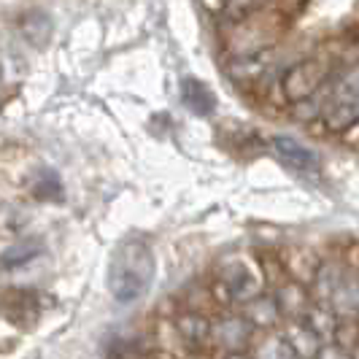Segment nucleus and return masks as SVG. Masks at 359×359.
Segmentation results:
<instances>
[{
	"label": "nucleus",
	"mask_w": 359,
	"mask_h": 359,
	"mask_svg": "<svg viewBox=\"0 0 359 359\" xmlns=\"http://www.w3.org/2000/svg\"><path fill=\"white\" fill-rule=\"evenodd\" d=\"M249 354H252V359H294L289 343L284 341V335L273 332V330H268L265 338L252 341V351Z\"/></svg>",
	"instance_id": "nucleus-16"
},
{
	"label": "nucleus",
	"mask_w": 359,
	"mask_h": 359,
	"mask_svg": "<svg viewBox=\"0 0 359 359\" xmlns=\"http://www.w3.org/2000/svg\"><path fill=\"white\" fill-rule=\"evenodd\" d=\"M157 259L144 238H127L116 246L108 265V292L116 303H135L154 281Z\"/></svg>",
	"instance_id": "nucleus-1"
},
{
	"label": "nucleus",
	"mask_w": 359,
	"mask_h": 359,
	"mask_svg": "<svg viewBox=\"0 0 359 359\" xmlns=\"http://www.w3.org/2000/svg\"><path fill=\"white\" fill-rule=\"evenodd\" d=\"M330 343L351 351L359 343V316H338V324H335V332H332Z\"/></svg>",
	"instance_id": "nucleus-19"
},
{
	"label": "nucleus",
	"mask_w": 359,
	"mask_h": 359,
	"mask_svg": "<svg viewBox=\"0 0 359 359\" xmlns=\"http://www.w3.org/2000/svg\"><path fill=\"white\" fill-rule=\"evenodd\" d=\"M3 313L8 322H14L17 327H27L36 322L38 316V300L33 292H8L3 300Z\"/></svg>",
	"instance_id": "nucleus-14"
},
{
	"label": "nucleus",
	"mask_w": 359,
	"mask_h": 359,
	"mask_svg": "<svg viewBox=\"0 0 359 359\" xmlns=\"http://www.w3.org/2000/svg\"><path fill=\"white\" fill-rule=\"evenodd\" d=\"M303 322L322 338V343H330L332 341V332H335V324H338V313L330 306H324V303H311L306 316H303Z\"/></svg>",
	"instance_id": "nucleus-15"
},
{
	"label": "nucleus",
	"mask_w": 359,
	"mask_h": 359,
	"mask_svg": "<svg viewBox=\"0 0 359 359\" xmlns=\"http://www.w3.org/2000/svg\"><path fill=\"white\" fill-rule=\"evenodd\" d=\"M22 33L25 38L33 43V46H43L46 41H49V33H52V22L43 17V14H27V17L22 19Z\"/></svg>",
	"instance_id": "nucleus-18"
},
{
	"label": "nucleus",
	"mask_w": 359,
	"mask_h": 359,
	"mask_svg": "<svg viewBox=\"0 0 359 359\" xmlns=\"http://www.w3.org/2000/svg\"><path fill=\"white\" fill-rule=\"evenodd\" d=\"M33 192L38 200H60L62 198V184L54 173H41L38 181L33 184Z\"/></svg>",
	"instance_id": "nucleus-21"
},
{
	"label": "nucleus",
	"mask_w": 359,
	"mask_h": 359,
	"mask_svg": "<svg viewBox=\"0 0 359 359\" xmlns=\"http://www.w3.org/2000/svg\"><path fill=\"white\" fill-rule=\"evenodd\" d=\"M270 0H222V17L227 25H241L268 8Z\"/></svg>",
	"instance_id": "nucleus-17"
},
{
	"label": "nucleus",
	"mask_w": 359,
	"mask_h": 359,
	"mask_svg": "<svg viewBox=\"0 0 359 359\" xmlns=\"http://www.w3.org/2000/svg\"><path fill=\"white\" fill-rule=\"evenodd\" d=\"M224 359H252L249 348L246 351H224Z\"/></svg>",
	"instance_id": "nucleus-23"
},
{
	"label": "nucleus",
	"mask_w": 359,
	"mask_h": 359,
	"mask_svg": "<svg viewBox=\"0 0 359 359\" xmlns=\"http://www.w3.org/2000/svg\"><path fill=\"white\" fill-rule=\"evenodd\" d=\"M322 122L330 133H346L359 122V62L338 73L324 95Z\"/></svg>",
	"instance_id": "nucleus-2"
},
{
	"label": "nucleus",
	"mask_w": 359,
	"mask_h": 359,
	"mask_svg": "<svg viewBox=\"0 0 359 359\" xmlns=\"http://www.w3.org/2000/svg\"><path fill=\"white\" fill-rule=\"evenodd\" d=\"M241 316L252 324L254 330H276L281 324V313L273 300V292H262L252 300H246L241 308Z\"/></svg>",
	"instance_id": "nucleus-8"
},
{
	"label": "nucleus",
	"mask_w": 359,
	"mask_h": 359,
	"mask_svg": "<svg viewBox=\"0 0 359 359\" xmlns=\"http://www.w3.org/2000/svg\"><path fill=\"white\" fill-rule=\"evenodd\" d=\"M3 106H6V97H3V92H0V111H3Z\"/></svg>",
	"instance_id": "nucleus-26"
},
{
	"label": "nucleus",
	"mask_w": 359,
	"mask_h": 359,
	"mask_svg": "<svg viewBox=\"0 0 359 359\" xmlns=\"http://www.w3.org/2000/svg\"><path fill=\"white\" fill-rule=\"evenodd\" d=\"M176 332L189 348H203L211 343V319L203 311H184L176 316Z\"/></svg>",
	"instance_id": "nucleus-9"
},
{
	"label": "nucleus",
	"mask_w": 359,
	"mask_h": 359,
	"mask_svg": "<svg viewBox=\"0 0 359 359\" xmlns=\"http://www.w3.org/2000/svg\"><path fill=\"white\" fill-rule=\"evenodd\" d=\"M284 341L289 343V348H292V354L294 359H316L319 354V348H322L324 343L322 338L308 327L303 319H297V322H287L284 327Z\"/></svg>",
	"instance_id": "nucleus-10"
},
{
	"label": "nucleus",
	"mask_w": 359,
	"mask_h": 359,
	"mask_svg": "<svg viewBox=\"0 0 359 359\" xmlns=\"http://www.w3.org/2000/svg\"><path fill=\"white\" fill-rule=\"evenodd\" d=\"M273 292V300L278 306V313H281V322H297L306 316L308 306L313 303L311 300V292H308V284L303 281H294V278H284L281 284Z\"/></svg>",
	"instance_id": "nucleus-6"
},
{
	"label": "nucleus",
	"mask_w": 359,
	"mask_h": 359,
	"mask_svg": "<svg viewBox=\"0 0 359 359\" xmlns=\"http://www.w3.org/2000/svg\"><path fill=\"white\" fill-rule=\"evenodd\" d=\"M254 341V327L241 313H222L211 319V343L224 351H246Z\"/></svg>",
	"instance_id": "nucleus-5"
},
{
	"label": "nucleus",
	"mask_w": 359,
	"mask_h": 359,
	"mask_svg": "<svg viewBox=\"0 0 359 359\" xmlns=\"http://www.w3.org/2000/svg\"><path fill=\"white\" fill-rule=\"evenodd\" d=\"M343 273H346V262L343 259H319V265L313 270L311 281H308V292L313 303H324L330 306V297L335 294V289L341 284Z\"/></svg>",
	"instance_id": "nucleus-7"
},
{
	"label": "nucleus",
	"mask_w": 359,
	"mask_h": 359,
	"mask_svg": "<svg viewBox=\"0 0 359 359\" xmlns=\"http://www.w3.org/2000/svg\"><path fill=\"white\" fill-rule=\"evenodd\" d=\"M38 254H41V243H38V241L19 243V246H14V249L3 252V257H0V268H19V265L30 262V259L38 257Z\"/></svg>",
	"instance_id": "nucleus-20"
},
{
	"label": "nucleus",
	"mask_w": 359,
	"mask_h": 359,
	"mask_svg": "<svg viewBox=\"0 0 359 359\" xmlns=\"http://www.w3.org/2000/svg\"><path fill=\"white\" fill-rule=\"evenodd\" d=\"M144 359H173L170 354H162V351H154V354H146Z\"/></svg>",
	"instance_id": "nucleus-24"
},
{
	"label": "nucleus",
	"mask_w": 359,
	"mask_h": 359,
	"mask_svg": "<svg viewBox=\"0 0 359 359\" xmlns=\"http://www.w3.org/2000/svg\"><path fill=\"white\" fill-rule=\"evenodd\" d=\"M316 359H351V354L341 348V346H335V343H324L322 348H319V354Z\"/></svg>",
	"instance_id": "nucleus-22"
},
{
	"label": "nucleus",
	"mask_w": 359,
	"mask_h": 359,
	"mask_svg": "<svg viewBox=\"0 0 359 359\" xmlns=\"http://www.w3.org/2000/svg\"><path fill=\"white\" fill-rule=\"evenodd\" d=\"M332 73V62L327 57H306L300 62H294L284 79H281V92L289 103H303L308 97L319 95V92L330 84Z\"/></svg>",
	"instance_id": "nucleus-3"
},
{
	"label": "nucleus",
	"mask_w": 359,
	"mask_h": 359,
	"mask_svg": "<svg viewBox=\"0 0 359 359\" xmlns=\"http://www.w3.org/2000/svg\"><path fill=\"white\" fill-rule=\"evenodd\" d=\"M348 354H351V359H359V343L354 346V348H351V351H348Z\"/></svg>",
	"instance_id": "nucleus-25"
},
{
	"label": "nucleus",
	"mask_w": 359,
	"mask_h": 359,
	"mask_svg": "<svg viewBox=\"0 0 359 359\" xmlns=\"http://www.w3.org/2000/svg\"><path fill=\"white\" fill-rule=\"evenodd\" d=\"M219 284L230 292L233 303H246V300L265 292L262 268L254 259H246V257L224 259V265L219 270Z\"/></svg>",
	"instance_id": "nucleus-4"
},
{
	"label": "nucleus",
	"mask_w": 359,
	"mask_h": 359,
	"mask_svg": "<svg viewBox=\"0 0 359 359\" xmlns=\"http://www.w3.org/2000/svg\"><path fill=\"white\" fill-rule=\"evenodd\" d=\"M181 100H184V106L189 108L192 114H198V116H211L216 111V95L211 92L208 84H203L195 76H187L181 81Z\"/></svg>",
	"instance_id": "nucleus-13"
},
{
	"label": "nucleus",
	"mask_w": 359,
	"mask_h": 359,
	"mask_svg": "<svg viewBox=\"0 0 359 359\" xmlns=\"http://www.w3.org/2000/svg\"><path fill=\"white\" fill-rule=\"evenodd\" d=\"M330 308L338 316H359V270L346 268L335 294L330 297Z\"/></svg>",
	"instance_id": "nucleus-12"
},
{
	"label": "nucleus",
	"mask_w": 359,
	"mask_h": 359,
	"mask_svg": "<svg viewBox=\"0 0 359 359\" xmlns=\"http://www.w3.org/2000/svg\"><path fill=\"white\" fill-rule=\"evenodd\" d=\"M270 149H273V154L278 160L289 165V168H294V170H311L316 165V154L308 146L300 144V141L289 138V135H273L270 138Z\"/></svg>",
	"instance_id": "nucleus-11"
}]
</instances>
